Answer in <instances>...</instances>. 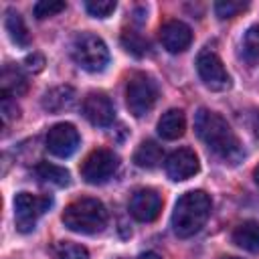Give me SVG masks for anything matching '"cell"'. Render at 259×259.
<instances>
[{"label":"cell","instance_id":"1","mask_svg":"<svg viewBox=\"0 0 259 259\" xmlns=\"http://www.w3.org/2000/svg\"><path fill=\"white\" fill-rule=\"evenodd\" d=\"M194 132L204 142V146L210 152H214L221 160L237 164L243 158V148L239 138L235 136L227 119L217 111L200 107L194 115Z\"/></svg>","mask_w":259,"mask_h":259},{"label":"cell","instance_id":"2","mask_svg":"<svg viewBox=\"0 0 259 259\" xmlns=\"http://www.w3.org/2000/svg\"><path fill=\"white\" fill-rule=\"evenodd\" d=\"M210 196L202 190H190L184 192L176 204H174V212H172V229L180 239H188L192 235H196L204 223L210 217Z\"/></svg>","mask_w":259,"mask_h":259},{"label":"cell","instance_id":"3","mask_svg":"<svg viewBox=\"0 0 259 259\" xmlns=\"http://www.w3.org/2000/svg\"><path fill=\"white\" fill-rule=\"evenodd\" d=\"M63 223L69 231L81 235H95L101 233L107 225V208L97 198H79L73 200L63 210Z\"/></svg>","mask_w":259,"mask_h":259},{"label":"cell","instance_id":"4","mask_svg":"<svg viewBox=\"0 0 259 259\" xmlns=\"http://www.w3.org/2000/svg\"><path fill=\"white\" fill-rule=\"evenodd\" d=\"M71 55H73L75 63L89 73H99L109 63L107 45L97 34H91V32H81L73 38Z\"/></svg>","mask_w":259,"mask_h":259},{"label":"cell","instance_id":"5","mask_svg":"<svg viewBox=\"0 0 259 259\" xmlns=\"http://www.w3.org/2000/svg\"><path fill=\"white\" fill-rule=\"evenodd\" d=\"M158 99V85L156 81L146 73H134L125 87V103L130 113L136 117H144L152 111Z\"/></svg>","mask_w":259,"mask_h":259},{"label":"cell","instance_id":"6","mask_svg":"<svg viewBox=\"0 0 259 259\" xmlns=\"http://www.w3.org/2000/svg\"><path fill=\"white\" fill-rule=\"evenodd\" d=\"M53 204V198L49 194H30V192H18L14 196V221L16 229L20 233H30L42 217L49 206Z\"/></svg>","mask_w":259,"mask_h":259},{"label":"cell","instance_id":"7","mask_svg":"<svg viewBox=\"0 0 259 259\" xmlns=\"http://www.w3.org/2000/svg\"><path fill=\"white\" fill-rule=\"evenodd\" d=\"M119 168V156L113 150L97 148L81 164V178L89 184L107 182Z\"/></svg>","mask_w":259,"mask_h":259},{"label":"cell","instance_id":"8","mask_svg":"<svg viewBox=\"0 0 259 259\" xmlns=\"http://www.w3.org/2000/svg\"><path fill=\"white\" fill-rule=\"evenodd\" d=\"M196 71L202 79V83L212 89V91H225L231 87V77L219 59L217 53L212 51H200L196 57Z\"/></svg>","mask_w":259,"mask_h":259},{"label":"cell","instance_id":"9","mask_svg":"<svg viewBox=\"0 0 259 259\" xmlns=\"http://www.w3.org/2000/svg\"><path fill=\"white\" fill-rule=\"evenodd\" d=\"M79 148V132L73 123H55L47 132V150L57 158H69Z\"/></svg>","mask_w":259,"mask_h":259},{"label":"cell","instance_id":"10","mask_svg":"<svg viewBox=\"0 0 259 259\" xmlns=\"http://www.w3.org/2000/svg\"><path fill=\"white\" fill-rule=\"evenodd\" d=\"M130 214L140 223H152L162 210V196L154 188H140L130 198Z\"/></svg>","mask_w":259,"mask_h":259},{"label":"cell","instance_id":"11","mask_svg":"<svg viewBox=\"0 0 259 259\" xmlns=\"http://www.w3.org/2000/svg\"><path fill=\"white\" fill-rule=\"evenodd\" d=\"M164 168H166V174L170 180H174V182L188 180L190 176H194L198 172V158L190 148H178L166 158Z\"/></svg>","mask_w":259,"mask_h":259},{"label":"cell","instance_id":"12","mask_svg":"<svg viewBox=\"0 0 259 259\" xmlns=\"http://www.w3.org/2000/svg\"><path fill=\"white\" fill-rule=\"evenodd\" d=\"M160 42L168 53H184L192 42V30L182 20H168L160 26Z\"/></svg>","mask_w":259,"mask_h":259},{"label":"cell","instance_id":"13","mask_svg":"<svg viewBox=\"0 0 259 259\" xmlns=\"http://www.w3.org/2000/svg\"><path fill=\"white\" fill-rule=\"evenodd\" d=\"M83 115L93 123V125H109L113 121L115 109L111 99L101 93V91H91L85 99H83Z\"/></svg>","mask_w":259,"mask_h":259},{"label":"cell","instance_id":"14","mask_svg":"<svg viewBox=\"0 0 259 259\" xmlns=\"http://www.w3.org/2000/svg\"><path fill=\"white\" fill-rule=\"evenodd\" d=\"M0 85H2V97H18L28 91L26 75L16 65H4Z\"/></svg>","mask_w":259,"mask_h":259},{"label":"cell","instance_id":"15","mask_svg":"<svg viewBox=\"0 0 259 259\" xmlns=\"http://www.w3.org/2000/svg\"><path fill=\"white\" fill-rule=\"evenodd\" d=\"M186 130V117L182 109H168L158 119V134L164 140H178Z\"/></svg>","mask_w":259,"mask_h":259},{"label":"cell","instance_id":"16","mask_svg":"<svg viewBox=\"0 0 259 259\" xmlns=\"http://www.w3.org/2000/svg\"><path fill=\"white\" fill-rule=\"evenodd\" d=\"M233 243L249 253H259V223L243 221L233 231Z\"/></svg>","mask_w":259,"mask_h":259},{"label":"cell","instance_id":"17","mask_svg":"<svg viewBox=\"0 0 259 259\" xmlns=\"http://www.w3.org/2000/svg\"><path fill=\"white\" fill-rule=\"evenodd\" d=\"M73 101H75V89L71 85H59L45 93L42 107L51 113H59L63 109H69L73 105Z\"/></svg>","mask_w":259,"mask_h":259},{"label":"cell","instance_id":"18","mask_svg":"<svg viewBox=\"0 0 259 259\" xmlns=\"http://www.w3.org/2000/svg\"><path fill=\"white\" fill-rule=\"evenodd\" d=\"M162 160H164V152H162V148H160L156 142H152V140L142 142L140 148H138L136 154H134V162H136V166L146 168V170L156 168Z\"/></svg>","mask_w":259,"mask_h":259},{"label":"cell","instance_id":"19","mask_svg":"<svg viewBox=\"0 0 259 259\" xmlns=\"http://www.w3.org/2000/svg\"><path fill=\"white\" fill-rule=\"evenodd\" d=\"M34 174L40 182H47V184H53V186H67L69 184V172L57 164H51V162H38L36 168H34Z\"/></svg>","mask_w":259,"mask_h":259},{"label":"cell","instance_id":"20","mask_svg":"<svg viewBox=\"0 0 259 259\" xmlns=\"http://www.w3.org/2000/svg\"><path fill=\"white\" fill-rule=\"evenodd\" d=\"M4 26L12 38V42L20 45V47H26L30 42V34H28V28L22 20V16L16 12V10H8L6 12V18H4Z\"/></svg>","mask_w":259,"mask_h":259},{"label":"cell","instance_id":"21","mask_svg":"<svg viewBox=\"0 0 259 259\" xmlns=\"http://www.w3.org/2000/svg\"><path fill=\"white\" fill-rule=\"evenodd\" d=\"M53 259H89V253L83 245L71 241H59L53 247Z\"/></svg>","mask_w":259,"mask_h":259},{"label":"cell","instance_id":"22","mask_svg":"<svg viewBox=\"0 0 259 259\" xmlns=\"http://www.w3.org/2000/svg\"><path fill=\"white\" fill-rule=\"evenodd\" d=\"M243 57L249 63L259 61V24H253L247 28L243 36Z\"/></svg>","mask_w":259,"mask_h":259},{"label":"cell","instance_id":"23","mask_svg":"<svg viewBox=\"0 0 259 259\" xmlns=\"http://www.w3.org/2000/svg\"><path fill=\"white\" fill-rule=\"evenodd\" d=\"M121 42H123L125 51L132 53V55H136V57H144V55L150 51L148 40H146L140 32H136V30H125V32L121 34Z\"/></svg>","mask_w":259,"mask_h":259},{"label":"cell","instance_id":"24","mask_svg":"<svg viewBox=\"0 0 259 259\" xmlns=\"http://www.w3.org/2000/svg\"><path fill=\"white\" fill-rule=\"evenodd\" d=\"M249 8V2H243V0H219L214 4V12L219 18H235L239 16L241 12H245Z\"/></svg>","mask_w":259,"mask_h":259},{"label":"cell","instance_id":"25","mask_svg":"<svg viewBox=\"0 0 259 259\" xmlns=\"http://www.w3.org/2000/svg\"><path fill=\"white\" fill-rule=\"evenodd\" d=\"M65 6L67 4L63 0H40V2H36L32 6V12H34V16L38 20H42V18H49V16L59 14L61 10H65Z\"/></svg>","mask_w":259,"mask_h":259},{"label":"cell","instance_id":"26","mask_svg":"<svg viewBox=\"0 0 259 259\" xmlns=\"http://www.w3.org/2000/svg\"><path fill=\"white\" fill-rule=\"evenodd\" d=\"M115 0H89L85 2V8L91 16L95 18H107L113 10H115Z\"/></svg>","mask_w":259,"mask_h":259},{"label":"cell","instance_id":"27","mask_svg":"<svg viewBox=\"0 0 259 259\" xmlns=\"http://www.w3.org/2000/svg\"><path fill=\"white\" fill-rule=\"evenodd\" d=\"M2 115H4V121L18 119L20 107L16 105V101H12V97H2Z\"/></svg>","mask_w":259,"mask_h":259},{"label":"cell","instance_id":"28","mask_svg":"<svg viewBox=\"0 0 259 259\" xmlns=\"http://www.w3.org/2000/svg\"><path fill=\"white\" fill-rule=\"evenodd\" d=\"M24 65H26V69H28V71H32V73H38V71H42L45 59H42V55H38V53H32V55H28V57L24 59Z\"/></svg>","mask_w":259,"mask_h":259},{"label":"cell","instance_id":"29","mask_svg":"<svg viewBox=\"0 0 259 259\" xmlns=\"http://www.w3.org/2000/svg\"><path fill=\"white\" fill-rule=\"evenodd\" d=\"M138 259H162V257L158 253H154V251H146V253L138 255Z\"/></svg>","mask_w":259,"mask_h":259},{"label":"cell","instance_id":"30","mask_svg":"<svg viewBox=\"0 0 259 259\" xmlns=\"http://www.w3.org/2000/svg\"><path fill=\"white\" fill-rule=\"evenodd\" d=\"M253 178H255V182H257V186H259V166L253 170Z\"/></svg>","mask_w":259,"mask_h":259}]
</instances>
